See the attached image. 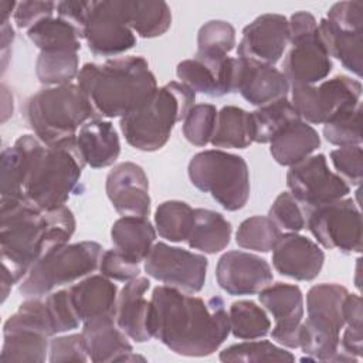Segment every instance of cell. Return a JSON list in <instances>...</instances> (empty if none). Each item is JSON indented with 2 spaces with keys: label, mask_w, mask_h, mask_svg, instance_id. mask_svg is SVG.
<instances>
[{
  "label": "cell",
  "mask_w": 363,
  "mask_h": 363,
  "mask_svg": "<svg viewBox=\"0 0 363 363\" xmlns=\"http://www.w3.org/2000/svg\"><path fill=\"white\" fill-rule=\"evenodd\" d=\"M0 204L1 302H4L11 286L21 281L38 259L68 244L77 223L67 206L43 211L23 197H1Z\"/></svg>",
  "instance_id": "6da1fadb"
},
{
  "label": "cell",
  "mask_w": 363,
  "mask_h": 363,
  "mask_svg": "<svg viewBox=\"0 0 363 363\" xmlns=\"http://www.w3.org/2000/svg\"><path fill=\"white\" fill-rule=\"evenodd\" d=\"M155 337L180 356L213 354L230 335V319L224 301H207L173 286L160 285L152 292Z\"/></svg>",
  "instance_id": "7a4b0ae2"
},
{
  "label": "cell",
  "mask_w": 363,
  "mask_h": 363,
  "mask_svg": "<svg viewBox=\"0 0 363 363\" xmlns=\"http://www.w3.org/2000/svg\"><path fill=\"white\" fill-rule=\"evenodd\" d=\"M77 85L91 105L95 118H123L140 106L157 89V82L142 55L86 62L79 69Z\"/></svg>",
  "instance_id": "3957f363"
},
{
  "label": "cell",
  "mask_w": 363,
  "mask_h": 363,
  "mask_svg": "<svg viewBox=\"0 0 363 363\" xmlns=\"http://www.w3.org/2000/svg\"><path fill=\"white\" fill-rule=\"evenodd\" d=\"M85 166L75 136L52 145L41 142L26 180L24 199L43 211L65 206Z\"/></svg>",
  "instance_id": "277c9868"
},
{
  "label": "cell",
  "mask_w": 363,
  "mask_h": 363,
  "mask_svg": "<svg viewBox=\"0 0 363 363\" xmlns=\"http://www.w3.org/2000/svg\"><path fill=\"white\" fill-rule=\"evenodd\" d=\"M196 101V92L182 82L172 81L157 88L149 101L135 112L121 118L125 140L142 152L162 149L174 128L183 121Z\"/></svg>",
  "instance_id": "5b68a950"
},
{
  "label": "cell",
  "mask_w": 363,
  "mask_h": 363,
  "mask_svg": "<svg viewBox=\"0 0 363 363\" xmlns=\"http://www.w3.org/2000/svg\"><path fill=\"white\" fill-rule=\"evenodd\" d=\"M23 116L34 136L52 145L77 136L79 128L95 113L77 84L45 86L24 104Z\"/></svg>",
  "instance_id": "8992f818"
},
{
  "label": "cell",
  "mask_w": 363,
  "mask_h": 363,
  "mask_svg": "<svg viewBox=\"0 0 363 363\" xmlns=\"http://www.w3.org/2000/svg\"><path fill=\"white\" fill-rule=\"evenodd\" d=\"M347 292L335 282L318 284L308 291V318L299 333V347L308 360L356 362L340 350V332L345 328L342 305Z\"/></svg>",
  "instance_id": "52a82bcc"
},
{
  "label": "cell",
  "mask_w": 363,
  "mask_h": 363,
  "mask_svg": "<svg viewBox=\"0 0 363 363\" xmlns=\"http://www.w3.org/2000/svg\"><path fill=\"white\" fill-rule=\"evenodd\" d=\"M187 174L196 189L227 211L241 210L250 199L248 164L238 155L221 149L199 152L190 159Z\"/></svg>",
  "instance_id": "ba28073f"
},
{
  "label": "cell",
  "mask_w": 363,
  "mask_h": 363,
  "mask_svg": "<svg viewBox=\"0 0 363 363\" xmlns=\"http://www.w3.org/2000/svg\"><path fill=\"white\" fill-rule=\"evenodd\" d=\"M102 252V245L95 241L65 244L38 259L21 279L18 291L24 298H43L95 272Z\"/></svg>",
  "instance_id": "9c48e42d"
},
{
  "label": "cell",
  "mask_w": 363,
  "mask_h": 363,
  "mask_svg": "<svg viewBox=\"0 0 363 363\" xmlns=\"http://www.w3.org/2000/svg\"><path fill=\"white\" fill-rule=\"evenodd\" d=\"M305 227L328 250L362 252V213L353 199H340L311 210L305 214Z\"/></svg>",
  "instance_id": "30bf717a"
},
{
  "label": "cell",
  "mask_w": 363,
  "mask_h": 363,
  "mask_svg": "<svg viewBox=\"0 0 363 363\" xmlns=\"http://www.w3.org/2000/svg\"><path fill=\"white\" fill-rule=\"evenodd\" d=\"M292 105L302 121L325 125L336 115L360 105L362 84L347 75H336L319 85L292 86Z\"/></svg>",
  "instance_id": "8fae6325"
},
{
  "label": "cell",
  "mask_w": 363,
  "mask_h": 363,
  "mask_svg": "<svg viewBox=\"0 0 363 363\" xmlns=\"http://www.w3.org/2000/svg\"><path fill=\"white\" fill-rule=\"evenodd\" d=\"M286 186L303 214L319 206L345 199L350 193L349 184L328 167L323 153L308 156L291 166L286 173Z\"/></svg>",
  "instance_id": "7c38bea8"
},
{
  "label": "cell",
  "mask_w": 363,
  "mask_h": 363,
  "mask_svg": "<svg viewBox=\"0 0 363 363\" xmlns=\"http://www.w3.org/2000/svg\"><path fill=\"white\" fill-rule=\"evenodd\" d=\"M207 267L208 261L204 255L166 242L153 244L145 258V271L150 278L187 294L203 289Z\"/></svg>",
  "instance_id": "4fadbf2b"
},
{
  "label": "cell",
  "mask_w": 363,
  "mask_h": 363,
  "mask_svg": "<svg viewBox=\"0 0 363 363\" xmlns=\"http://www.w3.org/2000/svg\"><path fill=\"white\" fill-rule=\"evenodd\" d=\"M84 38L95 55L112 57L133 48L136 37L125 20L122 0L94 1Z\"/></svg>",
  "instance_id": "5bb4252c"
},
{
  "label": "cell",
  "mask_w": 363,
  "mask_h": 363,
  "mask_svg": "<svg viewBox=\"0 0 363 363\" xmlns=\"http://www.w3.org/2000/svg\"><path fill=\"white\" fill-rule=\"evenodd\" d=\"M261 305L272 315L275 325L271 337L281 346L299 347V333L303 318V295L298 285L277 282L259 291Z\"/></svg>",
  "instance_id": "9a60e30c"
},
{
  "label": "cell",
  "mask_w": 363,
  "mask_h": 363,
  "mask_svg": "<svg viewBox=\"0 0 363 363\" xmlns=\"http://www.w3.org/2000/svg\"><path fill=\"white\" fill-rule=\"evenodd\" d=\"M288 44V18L282 14L267 13L244 27L237 57L274 67L284 55Z\"/></svg>",
  "instance_id": "2e32d148"
},
{
  "label": "cell",
  "mask_w": 363,
  "mask_h": 363,
  "mask_svg": "<svg viewBox=\"0 0 363 363\" xmlns=\"http://www.w3.org/2000/svg\"><path fill=\"white\" fill-rule=\"evenodd\" d=\"M218 286L233 296L254 295L274 279L271 265L261 257L245 251H227L216 265Z\"/></svg>",
  "instance_id": "e0dca14e"
},
{
  "label": "cell",
  "mask_w": 363,
  "mask_h": 363,
  "mask_svg": "<svg viewBox=\"0 0 363 363\" xmlns=\"http://www.w3.org/2000/svg\"><path fill=\"white\" fill-rule=\"evenodd\" d=\"M231 92H238L247 102L259 108L285 99L289 84L275 67L237 57L233 64Z\"/></svg>",
  "instance_id": "ac0fdd59"
},
{
  "label": "cell",
  "mask_w": 363,
  "mask_h": 363,
  "mask_svg": "<svg viewBox=\"0 0 363 363\" xmlns=\"http://www.w3.org/2000/svg\"><path fill=\"white\" fill-rule=\"evenodd\" d=\"M105 190L113 208L121 216H149V180L139 164L132 162L115 164L106 176Z\"/></svg>",
  "instance_id": "d6986e66"
},
{
  "label": "cell",
  "mask_w": 363,
  "mask_h": 363,
  "mask_svg": "<svg viewBox=\"0 0 363 363\" xmlns=\"http://www.w3.org/2000/svg\"><path fill=\"white\" fill-rule=\"evenodd\" d=\"M150 281L136 277L125 284L116 298L115 322L132 340L143 343L155 337V316L152 301L145 298Z\"/></svg>",
  "instance_id": "ffe728a7"
},
{
  "label": "cell",
  "mask_w": 363,
  "mask_h": 363,
  "mask_svg": "<svg viewBox=\"0 0 363 363\" xmlns=\"http://www.w3.org/2000/svg\"><path fill=\"white\" fill-rule=\"evenodd\" d=\"M234 58L196 52L194 58L177 64L176 75L191 91L210 98L231 94Z\"/></svg>",
  "instance_id": "44dd1931"
},
{
  "label": "cell",
  "mask_w": 363,
  "mask_h": 363,
  "mask_svg": "<svg viewBox=\"0 0 363 363\" xmlns=\"http://www.w3.org/2000/svg\"><path fill=\"white\" fill-rule=\"evenodd\" d=\"M325 254L312 240L298 233L281 234L272 248V265L284 277L296 281L315 279L323 267Z\"/></svg>",
  "instance_id": "7402d4cb"
},
{
  "label": "cell",
  "mask_w": 363,
  "mask_h": 363,
  "mask_svg": "<svg viewBox=\"0 0 363 363\" xmlns=\"http://www.w3.org/2000/svg\"><path fill=\"white\" fill-rule=\"evenodd\" d=\"M291 50L284 58L282 74L289 86L315 85L332 71V60L326 52L319 34L291 43Z\"/></svg>",
  "instance_id": "603a6c76"
},
{
  "label": "cell",
  "mask_w": 363,
  "mask_h": 363,
  "mask_svg": "<svg viewBox=\"0 0 363 363\" xmlns=\"http://www.w3.org/2000/svg\"><path fill=\"white\" fill-rule=\"evenodd\" d=\"M81 333L86 346L88 359L94 363L145 360L133 353L128 336L118 328L113 316L84 322Z\"/></svg>",
  "instance_id": "cb8c5ba5"
},
{
  "label": "cell",
  "mask_w": 363,
  "mask_h": 363,
  "mask_svg": "<svg viewBox=\"0 0 363 363\" xmlns=\"http://www.w3.org/2000/svg\"><path fill=\"white\" fill-rule=\"evenodd\" d=\"M72 305L79 320L113 316L116 309L118 286L102 274H91L69 288Z\"/></svg>",
  "instance_id": "d4e9b609"
},
{
  "label": "cell",
  "mask_w": 363,
  "mask_h": 363,
  "mask_svg": "<svg viewBox=\"0 0 363 363\" xmlns=\"http://www.w3.org/2000/svg\"><path fill=\"white\" fill-rule=\"evenodd\" d=\"M75 139L85 164L92 169L112 166L119 157V136L109 121H88L79 128Z\"/></svg>",
  "instance_id": "484cf974"
},
{
  "label": "cell",
  "mask_w": 363,
  "mask_h": 363,
  "mask_svg": "<svg viewBox=\"0 0 363 363\" xmlns=\"http://www.w3.org/2000/svg\"><path fill=\"white\" fill-rule=\"evenodd\" d=\"M41 140L34 135H21L13 146L3 149L0 156L1 197L24 199L26 180Z\"/></svg>",
  "instance_id": "4316f807"
},
{
  "label": "cell",
  "mask_w": 363,
  "mask_h": 363,
  "mask_svg": "<svg viewBox=\"0 0 363 363\" xmlns=\"http://www.w3.org/2000/svg\"><path fill=\"white\" fill-rule=\"evenodd\" d=\"M319 146L318 132L301 119L291 123L271 140L269 152L278 164L291 167L311 156Z\"/></svg>",
  "instance_id": "83f0119b"
},
{
  "label": "cell",
  "mask_w": 363,
  "mask_h": 363,
  "mask_svg": "<svg viewBox=\"0 0 363 363\" xmlns=\"http://www.w3.org/2000/svg\"><path fill=\"white\" fill-rule=\"evenodd\" d=\"M111 240L113 248L140 264L153 247L156 230L147 217L122 216L111 228Z\"/></svg>",
  "instance_id": "f1b7e54d"
},
{
  "label": "cell",
  "mask_w": 363,
  "mask_h": 363,
  "mask_svg": "<svg viewBox=\"0 0 363 363\" xmlns=\"http://www.w3.org/2000/svg\"><path fill=\"white\" fill-rule=\"evenodd\" d=\"M318 34L329 57L339 60L347 71L362 78L363 33L342 31L326 18H322L318 23Z\"/></svg>",
  "instance_id": "f546056e"
},
{
  "label": "cell",
  "mask_w": 363,
  "mask_h": 363,
  "mask_svg": "<svg viewBox=\"0 0 363 363\" xmlns=\"http://www.w3.org/2000/svg\"><path fill=\"white\" fill-rule=\"evenodd\" d=\"M231 233V223L218 211L194 208V224L186 241L193 250L216 254L230 244Z\"/></svg>",
  "instance_id": "4dcf8cb0"
},
{
  "label": "cell",
  "mask_w": 363,
  "mask_h": 363,
  "mask_svg": "<svg viewBox=\"0 0 363 363\" xmlns=\"http://www.w3.org/2000/svg\"><path fill=\"white\" fill-rule=\"evenodd\" d=\"M122 11L130 30L142 38L160 37L172 26V11L164 1L122 0Z\"/></svg>",
  "instance_id": "1f68e13d"
},
{
  "label": "cell",
  "mask_w": 363,
  "mask_h": 363,
  "mask_svg": "<svg viewBox=\"0 0 363 363\" xmlns=\"http://www.w3.org/2000/svg\"><path fill=\"white\" fill-rule=\"evenodd\" d=\"M254 142L251 112L235 106H223L217 113L216 128L210 143L221 149H245Z\"/></svg>",
  "instance_id": "d6a6232c"
},
{
  "label": "cell",
  "mask_w": 363,
  "mask_h": 363,
  "mask_svg": "<svg viewBox=\"0 0 363 363\" xmlns=\"http://www.w3.org/2000/svg\"><path fill=\"white\" fill-rule=\"evenodd\" d=\"M27 37L40 51H74L81 48L79 33L60 17L45 18L27 30Z\"/></svg>",
  "instance_id": "836d02e7"
},
{
  "label": "cell",
  "mask_w": 363,
  "mask_h": 363,
  "mask_svg": "<svg viewBox=\"0 0 363 363\" xmlns=\"http://www.w3.org/2000/svg\"><path fill=\"white\" fill-rule=\"evenodd\" d=\"M254 125V142L271 143L291 123L301 121V116L288 98L257 108L251 112Z\"/></svg>",
  "instance_id": "e575fe53"
},
{
  "label": "cell",
  "mask_w": 363,
  "mask_h": 363,
  "mask_svg": "<svg viewBox=\"0 0 363 363\" xmlns=\"http://www.w3.org/2000/svg\"><path fill=\"white\" fill-rule=\"evenodd\" d=\"M48 352V336L34 330H17L3 335L0 362L41 363L45 362Z\"/></svg>",
  "instance_id": "d590c367"
},
{
  "label": "cell",
  "mask_w": 363,
  "mask_h": 363,
  "mask_svg": "<svg viewBox=\"0 0 363 363\" xmlns=\"http://www.w3.org/2000/svg\"><path fill=\"white\" fill-rule=\"evenodd\" d=\"M194 224V208L180 200H167L155 211L156 233L170 241H186Z\"/></svg>",
  "instance_id": "8d00e7d4"
},
{
  "label": "cell",
  "mask_w": 363,
  "mask_h": 363,
  "mask_svg": "<svg viewBox=\"0 0 363 363\" xmlns=\"http://www.w3.org/2000/svg\"><path fill=\"white\" fill-rule=\"evenodd\" d=\"M230 332L235 339L254 340L265 337L271 329L267 312L252 301L241 299L231 303L228 311Z\"/></svg>",
  "instance_id": "74e56055"
},
{
  "label": "cell",
  "mask_w": 363,
  "mask_h": 363,
  "mask_svg": "<svg viewBox=\"0 0 363 363\" xmlns=\"http://www.w3.org/2000/svg\"><path fill=\"white\" fill-rule=\"evenodd\" d=\"M35 74L45 86L72 84L79 74L78 52L74 51H40L35 61Z\"/></svg>",
  "instance_id": "f35d334b"
},
{
  "label": "cell",
  "mask_w": 363,
  "mask_h": 363,
  "mask_svg": "<svg viewBox=\"0 0 363 363\" xmlns=\"http://www.w3.org/2000/svg\"><path fill=\"white\" fill-rule=\"evenodd\" d=\"M221 362L238 363H259V362H294L295 356L274 345L269 340H247L242 343L231 345L220 352Z\"/></svg>",
  "instance_id": "ab89813d"
},
{
  "label": "cell",
  "mask_w": 363,
  "mask_h": 363,
  "mask_svg": "<svg viewBox=\"0 0 363 363\" xmlns=\"http://www.w3.org/2000/svg\"><path fill=\"white\" fill-rule=\"evenodd\" d=\"M281 234V228L268 216H252L238 225L235 242L244 250L269 252Z\"/></svg>",
  "instance_id": "60d3db41"
},
{
  "label": "cell",
  "mask_w": 363,
  "mask_h": 363,
  "mask_svg": "<svg viewBox=\"0 0 363 363\" xmlns=\"http://www.w3.org/2000/svg\"><path fill=\"white\" fill-rule=\"evenodd\" d=\"M217 113V108L211 104H194L183 119L182 129L186 140L199 147L210 143L216 128Z\"/></svg>",
  "instance_id": "b9f144b4"
},
{
  "label": "cell",
  "mask_w": 363,
  "mask_h": 363,
  "mask_svg": "<svg viewBox=\"0 0 363 363\" xmlns=\"http://www.w3.org/2000/svg\"><path fill=\"white\" fill-rule=\"evenodd\" d=\"M235 45V30L224 20H210L197 33V52L228 55Z\"/></svg>",
  "instance_id": "7bdbcfd3"
},
{
  "label": "cell",
  "mask_w": 363,
  "mask_h": 363,
  "mask_svg": "<svg viewBox=\"0 0 363 363\" xmlns=\"http://www.w3.org/2000/svg\"><path fill=\"white\" fill-rule=\"evenodd\" d=\"M362 106L345 111L323 125L325 139L339 147L362 145L360 130Z\"/></svg>",
  "instance_id": "ee69618b"
},
{
  "label": "cell",
  "mask_w": 363,
  "mask_h": 363,
  "mask_svg": "<svg viewBox=\"0 0 363 363\" xmlns=\"http://www.w3.org/2000/svg\"><path fill=\"white\" fill-rule=\"evenodd\" d=\"M268 217L277 227L291 233H299L305 228V214L289 191H282L277 196L269 207Z\"/></svg>",
  "instance_id": "f6af8a7d"
},
{
  "label": "cell",
  "mask_w": 363,
  "mask_h": 363,
  "mask_svg": "<svg viewBox=\"0 0 363 363\" xmlns=\"http://www.w3.org/2000/svg\"><path fill=\"white\" fill-rule=\"evenodd\" d=\"M45 302L50 311L55 335L77 329L79 326L81 320L72 305L69 289H58L48 294Z\"/></svg>",
  "instance_id": "bcb514c9"
},
{
  "label": "cell",
  "mask_w": 363,
  "mask_h": 363,
  "mask_svg": "<svg viewBox=\"0 0 363 363\" xmlns=\"http://www.w3.org/2000/svg\"><path fill=\"white\" fill-rule=\"evenodd\" d=\"M330 160L337 174L352 186H360L363 177L362 145L343 146L330 152Z\"/></svg>",
  "instance_id": "7dc6e473"
},
{
  "label": "cell",
  "mask_w": 363,
  "mask_h": 363,
  "mask_svg": "<svg viewBox=\"0 0 363 363\" xmlns=\"http://www.w3.org/2000/svg\"><path fill=\"white\" fill-rule=\"evenodd\" d=\"M98 269L106 278L121 282H128L139 277L140 272L139 262L128 258L116 248L106 250L102 252Z\"/></svg>",
  "instance_id": "c3c4849f"
},
{
  "label": "cell",
  "mask_w": 363,
  "mask_h": 363,
  "mask_svg": "<svg viewBox=\"0 0 363 363\" xmlns=\"http://www.w3.org/2000/svg\"><path fill=\"white\" fill-rule=\"evenodd\" d=\"M326 20L342 31L363 33V1L350 0L335 3L328 10Z\"/></svg>",
  "instance_id": "681fc988"
},
{
  "label": "cell",
  "mask_w": 363,
  "mask_h": 363,
  "mask_svg": "<svg viewBox=\"0 0 363 363\" xmlns=\"http://www.w3.org/2000/svg\"><path fill=\"white\" fill-rule=\"evenodd\" d=\"M50 356L51 363L61 362H88L86 346L82 333H74L67 336L54 337L50 342Z\"/></svg>",
  "instance_id": "f907efd6"
},
{
  "label": "cell",
  "mask_w": 363,
  "mask_h": 363,
  "mask_svg": "<svg viewBox=\"0 0 363 363\" xmlns=\"http://www.w3.org/2000/svg\"><path fill=\"white\" fill-rule=\"evenodd\" d=\"M57 9V3L54 1H38V0H27L20 1L16 6L13 13L14 23L18 28H31L37 23L52 17V13Z\"/></svg>",
  "instance_id": "816d5d0a"
},
{
  "label": "cell",
  "mask_w": 363,
  "mask_h": 363,
  "mask_svg": "<svg viewBox=\"0 0 363 363\" xmlns=\"http://www.w3.org/2000/svg\"><path fill=\"white\" fill-rule=\"evenodd\" d=\"M94 1H81V0H65L57 3V14L60 18L71 24L79 35L84 38L85 26L88 23Z\"/></svg>",
  "instance_id": "f5cc1de1"
},
{
  "label": "cell",
  "mask_w": 363,
  "mask_h": 363,
  "mask_svg": "<svg viewBox=\"0 0 363 363\" xmlns=\"http://www.w3.org/2000/svg\"><path fill=\"white\" fill-rule=\"evenodd\" d=\"M289 44L318 33V21L309 11H296L288 20Z\"/></svg>",
  "instance_id": "db71d44e"
},
{
  "label": "cell",
  "mask_w": 363,
  "mask_h": 363,
  "mask_svg": "<svg viewBox=\"0 0 363 363\" xmlns=\"http://www.w3.org/2000/svg\"><path fill=\"white\" fill-rule=\"evenodd\" d=\"M342 315L346 326L354 329H363V313H362V298L357 294H349L343 299Z\"/></svg>",
  "instance_id": "11a10c76"
},
{
  "label": "cell",
  "mask_w": 363,
  "mask_h": 363,
  "mask_svg": "<svg viewBox=\"0 0 363 363\" xmlns=\"http://www.w3.org/2000/svg\"><path fill=\"white\" fill-rule=\"evenodd\" d=\"M362 343H363V329H354L347 326L343 330V335L340 337V350L346 353L353 360H357L362 357Z\"/></svg>",
  "instance_id": "9f6ffc18"
},
{
  "label": "cell",
  "mask_w": 363,
  "mask_h": 363,
  "mask_svg": "<svg viewBox=\"0 0 363 363\" xmlns=\"http://www.w3.org/2000/svg\"><path fill=\"white\" fill-rule=\"evenodd\" d=\"M17 3L16 1H9V0H1L0 1V14H1V24L9 23V17L11 13H14Z\"/></svg>",
  "instance_id": "6f0895ef"
}]
</instances>
